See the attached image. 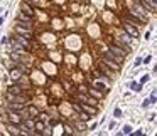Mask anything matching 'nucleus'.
I'll use <instances>...</instances> for the list:
<instances>
[{"instance_id":"27","label":"nucleus","mask_w":157,"mask_h":136,"mask_svg":"<svg viewBox=\"0 0 157 136\" xmlns=\"http://www.w3.org/2000/svg\"><path fill=\"white\" fill-rule=\"evenodd\" d=\"M113 116H115V118H122V109H120V108H115Z\"/></svg>"},{"instance_id":"26","label":"nucleus","mask_w":157,"mask_h":136,"mask_svg":"<svg viewBox=\"0 0 157 136\" xmlns=\"http://www.w3.org/2000/svg\"><path fill=\"white\" fill-rule=\"evenodd\" d=\"M10 57L14 59L15 62H20V60H22V59H20V56H19L17 52H12V54H10Z\"/></svg>"},{"instance_id":"17","label":"nucleus","mask_w":157,"mask_h":136,"mask_svg":"<svg viewBox=\"0 0 157 136\" xmlns=\"http://www.w3.org/2000/svg\"><path fill=\"white\" fill-rule=\"evenodd\" d=\"M12 51H14V52H22V51H25V49H24V47L19 44L17 40L12 37Z\"/></svg>"},{"instance_id":"37","label":"nucleus","mask_w":157,"mask_h":136,"mask_svg":"<svg viewBox=\"0 0 157 136\" xmlns=\"http://www.w3.org/2000/svg\"><path fill=\"white\" fill-rule=\"evenodd\" d=\"M132 133H134V131H132ZM134 135H135V136H142V131H140V129H137V131H135Z\"/></svg>"},{"instance_id":"29","label":"nucleus","mask_w":157,"mask_h":136,"mask_svg":"<svg viewBox=\"0 0 157 136\" xmlns=\"http://www.w3.org/2000/svg\"><path fill=\"white\" fill-rule=\"evenodd\" d=\"M147 81H149V74H144V76H142V79H140V84L144 86V84H145Z\"/></svg>"},{"instance_id":"24","label":"nucleus","mask_w":157,"mask_h":136,"mask_svg":"<svg viewBox=\"0 0 157 136\" xmlns=\"http://www.w3.org/2000/svg\"><path fill=\"white\" fill-rule=\"evenodd\" d=\"M149 101H150V104H156V102H157V94H156V91H152V93H150Z\"/></svg>"},{"instance_id":"23","label":"nucleus","mask_w":157,"mask_h":136,"mask_svg":"<svg viewBox=\"0 0 157 136\" xmlns=\"http://www.w3.org/2000/svg\"><path fill=\"white\" fill-rule=\"evenodd\" d=\"M27 111H29V114H31V116H29V118H35V116H37V109H35L34 106H31V108H27Z\"/></svg>"},{"instance_id":"28","label":"nucleus","mask_w":157,"mask_h":136,"mask_svg":"<svg viewBox=\"0 0 157 136\" xmlns=\"http://www.w3.org/2000/svg\"><path fill=\"white\" fill-rule=\"evenodd\" d=\"M17 69H19V71H20V72H22V74H24V72L27 71V67H25V66H22L20 62H17Z\"/></svg>"},{"instance_id":"30","label":"nucleus","mask_w":157,"mask_h":136,"mask_svg":"<svg viewBox=\"0 0 157 136\" xmlns=\"http://www.w3.org/2000/svg\"><path fill=\"white\" fill-rule=\"evenodd\" d=\"M73 133H74V131H73V126H68V124H66V135H73Z\"/></svg>"},{"instance_id":"13","label":"nucleus","mask_w":157,"mask_h":136,"mask_svg":"<svg viewBox=\"0 0 157 136\" xmlns=\"http://www.w3.org/2000/svg\"><path fill=\"white\" fill-rule=\"evenodd\" d=\"M9 93L14 94V96H19V94H22V87H20L19 84H12V86L9 87Z\"/></svg>"},{"instance_id":"6","label":"nucleus","mask_w":157,"mask_h":136,"mask_svg":"<svg viewBox=\"0 0 157 136\" xmlns=\"http://www.w3.org/2000/svg\"><path fill=\"white\" fill-rule=\"evenodd\" d=\"M74 109L78 111V109H81V111H85V113H88V114H96V106H91V104H88V102H83L81 106H78V104H74Z\"/></svg>"},{"instance_id":"22","label":"nucleus","mask_w":157,"mask_h":136,"mask_svg":"<svg viewBox=\"0 0 157 136\" xmlns=\"http://www.w3.org/2000/svg\"><path fill=\"white\" fill-rule=\"evenodd\" d=\"M120 39L125 40V42H127V45H130V44H132V37H130V35H128L127 32H123L122 35H120Z\"/></svg>"},{"instance_id":"10","label":"nucleus","mask_w":157,"mask_h":136,"mask_svg":"<svg viewBox=\"0 0 157 136\" xmlns=\"http://www.w3.org/2000/svg\"><path fill=\"white\" fill-rule=\"evenodd\" d=\"M15 32L20 34V35H24L25 39H32V30H29V29H24V27H20V25H15Z\"/></svg>"},{"instance_id":"42","label":"nucleus","mask_w":157,"mask_h":136,"mask_svg":"<svg viewBox=\"0 0 157 136\" xmlns=\"http://www.w3.org/2000/svg\"><path fill=\"white\" fill-rule=\"evenodd\" d=\"M154 2H156V0H154Z\"/></svg>"},{"instance_id":"38","label":"nucleus","mask_w":157,"mask_h":136,"mask_svg":"<svg viewBox=\"0 0 157 136\" xmlns=\"http://www.w3.org/2000/svg\"><path fill=\"white\" fill-rule=\"evenodd\" d=\"M2 24H3V17H0V27H2Z\"/></svg>"},{"instance_id":"1","label":"nucleus","mask_w":157,"mask_h":136,"mask_svg":"<svg viewBox=\"0 0 157 136\" xmlns=\"http://www.w3.org/2000/svg\"><path fill=\"white\" fill-rule=\"evenodd\" d=\"M15 25H20V27H24V29L32 30V19L20 12V14H19V17H17V24H15Z\"/></svg>"},{"instance_id":"41","label":"nucleus","mask_w":157,"mask_h":136,"mask_svg":"<svg viewBox=\"0 0 157 136\" xmlns=\"http://www.w3.org/2000/svg\"><path fill=\"white\" fill-rule=\"evenodd\" d=\"M0 135H2V133H0Z\"/></svg>"},{"instance_id":"12","label":"nucleus","mask_w":157,"mask_h":136,"mask_svg":"<svg viewBox=\"0 0 157 136\" xmlns=\"http://www.w3.org/2000/svg\"><path fill=\"white\" fill-rule=\"evenodd\" d=\"M10 79H12L14 82H19V81L22 79V72L19 71L17 67H12V69H10Z\"/></svg>"},{"instance_id":"35","label":"nucleus","mask_w":157,"mask_h":136,"mask_svg":"<svg viewBox=\"0 0 157 136\" xmlns=\"http://www.w3.org/2000/svg\"><path fill=\"white\" fill-rule=\"evenodd\" d=\"M134 64H135V67H139L140 64H142V59H140V57H137V59H135V62H134Z\"/></svg>"},{"instance_id":"14","label":"nucleus","mask_w":157,"mask_h":136,"mask_svg":"<svg viewBox=\"0 0 157 136\" xmlns=\"http://www.w3.org/2000/svg\"><path fill=\"white\" fill-rule=\"evenodd\" d=\"M7 108L19 113V111H22V109H24V104H20V102H19V104H15V102H7Z\"/></svg>"},{"instance_id":"32","label":"nucleus","mask_w":157,"mask_h":136,"mask_svg":"<svg viewBox=\"0 0 157 136\" xmlns=\"http://www.w3.org/2000/svg\"><path fill=\"white\" fill-rule=\"evenodd\" d=\"M76 129H81V131H83V129H86V126H85L83 123H78V124H76Z\"/></svg>"},{"instance_id":"16","label":"nucleus","mask_w":157,"mask_h":136,"mask_svg":"<svg viewBox=\"0 0 157 136\" xmlns=\"http://www.w3.org/2000/svg\"><path fill=\"white\" fill-rule=\"evenodd\" d=\"M7 129H9V133L10 135H20V131H19V128H17V124H12V123H9L7 124Z\"/></svg>"},{"instance_id":"21","label":"nucleus","mask_w":157,"mask_h":136,"mask_svg":"<svg viewBox=\"0 0 157 136\" xmlns=\"http://www.w3.org/2000/svg\"><path fill=\"white\" fill-rule=\"evenodd\" d=\"M44 128H46V126H44V123H34V129H37V135H41Z\"/></svg>"},{"instance_id":"7","label":"nucleus","mask_w":157,"mask_h":136,"mask_svg":"<svg viewBox=\"0 0 157 136\" xmlns=\"http://www.w3.org/2000/svg\"><path fill=\"white\" fill-rule=\"evenodd\" d=\"M20 12L25 14L27 17H31V19L34 17V9H32V5H31L29 2H22V3H20Z\"/></svg>"},{"instance_id":"33","label":"nucleus","mask_w":157,"mask_h":136,"mask_svg":"<svg viewBox=\"0 0 157 136\" xmlns=\"http://www.w3.org/2000/svg\"><path fill=\"white\" fill-rule=\"evenodd\" d=\"M0 114H2V118H3V119H7V111H5L3 108H0Z\"/></svg>"},{"instance_id":"20","label":"nucleus","mask_w":157,"mask_h":136,"mask_svg":"<svg viewBox=\"0 0 157 136\" xmlns=\"http://www.w3.org/2000/svg\"><path fill=\"white\" fill-rule=\"evenodd\" d=\"M78 111H80V119H81V121H90V119H91V114H88V113L81 111V109H78Z\"/></svg>"},{"instance_id":"36","label":"nucleus","mask_w":157,"mask_h":136,"mask_svg":"<svg viewBox=\"0 0 157 136\" xmlns=\"http://www.w3.org/2000/svg\"><path fill=\"white\" fill-rule=\"evenodd\" d=\"M96 126H98V124L95 123V124H91V126H90V129H91V131H95V129H96Z\"/></svg>"},{"instance_id":"34","label":"nucleus","mask_w":157,"mask_h":136,"mask_svg":"<svg viewBox=\"0 0 157 136\" xmlns=\"http://www.w3.org/2000/svg\"><path fill=\"white\" fill-rule=\"evenodd\" d=\"M150 60H152V57H150V56H147V57H145L144 60H142V64H149Z\"/></svg>"},{"instance_id":"39","label":"nucleus","mask_w":157,"mask_h":136,"mask_svg":"<svg viewBox=\"0 0 157 136\" xmlns=\"http://www.w3.org/2000/svg\"><path fill=\"white\" fill-rule=\"evenodd\" d=\"M27 2H37V0H27Z\"/></svg>"},{"instance_id":"4","label":"nucleus","mask_w":157,"mask_h":136,"mask_svg":"<svg viewBox=\"0 0 157 136\" xmlns=\"http://www.w3.org/2000/svg\"><path fill=\"white\" fill-rule=\"evenodd\" d=\"M98 71L102 72V76H106V78H110V79L115 78V71H113V69H110V67H108V66L105 64L103 60H102V62L98 64Z\"/></svg>"},{"instance_id":"19","label":"nucleus","mask_w":157,"mask_h":136,"mask_svg":"<svg viewBox=\"0 0 157 136\" xmlns=\"http://www.w3.org/2000/svg\"><path fill=\"white\" fill-rule=\"evenodd\" d=\"M130 89H132V91H135V93H140V91H142V84L134 81V82L130 84Z\"/></svg>"},{"instance_id":"3","label":"nucleus","mask_w":157,"mask_h":136,"mask_svg":"<svg viewBox=\"0 0 157 136\" xmlns=\"http://www.w3.org/2000/svg\"><path fill=\"white\" fill-rule=\"evenodd\" d=\"M123 29H125V32L132 37V39H139V29L135 27V25H132V24H128V22H123Z\"/></svg>"},{"instance_id":"40","label":"nucleus","mask_w":157,"mask_h":136,"mask_svg":"<svg viewBox=\"0 0 157 136\" xmlns=\"http://www.w3.org/2000/svg\"><path fill=\"white\" fill-rule=\"evenodd\" d=\"M0 14H2V9H0Z\"/></svg>"},{"instance_id":"5","label":"nucleus","mask_w":157,"mask_h":136,"mask_svg":"<svg viewBox=\"0 0 157 136\" xmlns=\"http://www.w3.org/2000/svg\"><path fill=\"white\" fill-rule=\"evenodd\" d=\"M132 12H134V14H135L137 17H140L142 20H145L147 17H149V14H150V12H147V10H145V9H144V7L140 5V3H135V5H134Z\"/></svg>"},{"instance_id":"2","label":"nucleus","mask_w":157,"mask_h":136,"mask_svg":"<svg viewBox=\"0 0 157 136\" xmlns=\"http://www.w3.org/2000/svg\"><path fill=\"white\" fill-rule=\"evenodd\" d=\"M125 20H127V22H128V24H132V25H135V27H137V29H139V27H142V25H144V24H145V22H144V20L140 19V17H137V15H135V14H134V12H132V14H130V12H128V14H127V15H125Z\"/></svg>"},{"instance_id":"18","label":"nucleus","mask_w":157,"mask_h":136,"mask_svg":"<svg viewBox=\"0 0 157 136\" xmlns=\"http://www.w3.org/2000/svg\"><path fill=\"white\" fill-rule=\"evenodd\" d=\"M86 93L90 96H95L96 99H102V97H103V93H102V91H96V89H88Z\"/></svg>"},{"instance_id":"15","label":"nucleus","mask_w":157,"mask_h":136,"mask_svg":"<svg viewBox=\"0 0 157 136\" xmlns=\"http://www.w3.org/2000/svg\"><path fill=\"white\" fill-rule=\"evenodd\" d=\"M103 62L106 64V66H108V67H110V69H113L115 72H117V71L120 69V64H117V62H113V60H110V59H105Z\"/></svg>"},{"instance_id":"25","label":"nucleus","mask_w":157,"mask_h":136,"mask_svg":"<svg viewBox=\"0 0 157 136\" xmlns=\"http://www.w3.org/2000/svg\"><path fill=\"white\" fill-rule=\"evenodd\" d=\"M123 135H132V126H123Z\"/></svg>"},{"instance_id":"9","label":"nucleus","mask_w":157,"mask_h":136,"mask_svg":"<svg viewBox=\"0 0 157 136\" xmlns=\"http://www.w3.org/2000/svg\"><path fill=\"white\" fill-rule=\"evenodd\" d=\"M140 5H142L147 12H156V2H154V0H140Z\"/></svg>"},{"instance_id":"31","label":"nucleus","mask_w":157,"mask_h":136,"mask_svg":"<svg viewBox=\"0 0 157 136\" xmlns=\"http://www.w3.org/2000/svg\"><path fill=\"white\" fill-rule=\"evenodd\" d=\"M149 106H150V101H149V97H147V99L142 102V108H149Z\"/></svg>"},{"instance_id":"8","label":"nucleus","mask_w":157,"mask_h":136,"mask_svg":"<svg viewBox=\"0 0 157 136\" xmlns=\"http://www.w3.org/2000/svg\"><path fill=\"white\" fill-rule=\"evenodd\" d=\"M103 54H105V59H110V60H113V62H117V64H123V57L113 54L112 51H105Z\"/></svg>"},{"instance_id":"11","label":"nucleus","mask_w":157,"mask_h":136,"mask_svg":"<svg viewBox=\"0 0 157 136\" xmlns=\"http://www.w3.org/2000/svg\"><path fill=\"white\" fill-rule=\"evenodd\" d=\"M14 39L17 40L19 44H20V45H22V47L25 49V51H27V49H31V40H29V39H25L24 35H20V34H17V35H15Z\"/></svg>"}]
</instances>
